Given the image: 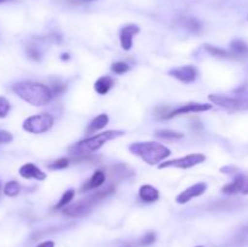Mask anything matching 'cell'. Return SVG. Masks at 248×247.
I'll return each instance as SVG.
<instances>
[{
  "mask_svg": "<svg viewBox=\"0 0 248 247\" xmlns=\"http://www.w3.org/2000/svg\"><path fill=\"white\" fill-rule=\"evenodd\" d=\"M128 149L132 154L140 156L143 161L147 162L148 165H152V166L164 161L171 155V150L169 148L155 142L132 143L128 147Z\"/></svg>",
  "mask_w": 248,
  "mask_h": 247,
  "instance_id": "cell-3",
  "label": "cell"
},
{
  "mask_svg": "<svg viewBox=\"0 0 248 247\" xmlns=\"http://www.w3.org/2000/svg\"><path fill=\"white\" fill-rule=\"evenodd\" d=\"M111 70H113L115 74H125L126 72L130 70V65L125 62H116L111 64Z\"/></svg>",
  "mask_w": 248,
  "mask_h": 247,
  "instance_id": "cell-26",
  "label": "cell"
},
{
  "mask_svg": "<svg viewBox=\"0 0 248 247\" xmlns=\"http://www.w3.org/2000/svg\"><path fill=\"white\" fill-rule=\"evenodd\" d=\"M10 108H11V106H10V102L7 101L5 97L0 96V119L6 118L7 114H9V111H10Z\"/></svg>",
  "mask_w": 248,
  "mask_h": 247,
  "instance_id": "cell-27",
  "label": "cell"
},
{
  "mask_svg": "<svg viewBox=\"0 0 248 247\" xmlns=\"http://www.w3.org/2000/svg\"><path fill=\"white\" fill-rule=\"evenodd\" d=\"M74 195H75V190H74V189H69V190L65 191V193L62 195V198L60 199V201H58L57 205H56L55 208H57V210H61V208H64L65 206L69 205L70 201H72L73 198H74Z\"/></svg>",
  "mask_w": 248,
  "mask_h": 247,
  "instance_id": "cell-24",
  "label": "cell"
},
{
  "mask_svg": "<svg viewBox=\"0 0 248 247\" xmlns=\"http://www.w3.org/2000/svg\"><path fill=\"white\" fill-rule=\"evenodd\" d=\"M70 4H82V2H89L93 1V0H68Z\"/></svg>",
  "mask_w": 248,
  "mask_h": 247,
  "instance_id": "cell-33",
  "label": "cell"
},
{
  "mask_svg": "<svg viewBox=\"0 0 248 247\" xmlns=\"http://www.w3.org/2000/svg\"><path fill=\"white\" fill-rule=\"evenodd\" d=\"M62 60H69V55H68V53H63Z\"/></svg>",
  "mask_w": 248,
  "mask_h": 247,
  "instance_id": "cell-35",
  "label": "cell"
},
{
  "mask_svg": "<svg viewBox=\"0 0 248 247\" xmlns=\"http://www.w3.org/2000/svg\"><path fill=\"white\" fill-rule=\"evenodd\" d=\"M155 239H156V235H155V232H148L147 235H144V237L142 239V241H140V245H143V246H149V245L154 244L155 242Z\"/></svg>",
  "mask_w": 248,
  "mask_h": 247,
  "instance_id": "cell-30",
  "label": "cell"
},
{
  "mask_svg": "<svg viewBox=\"0 0 248 247\" xmlns=\"http://www.w3.org/2000/svg\"><path fill=\"white\" fill-rule=\"evenodd\" d=\"M114 86V80L110 77H101L94 82V90L98 94H107L109 90Z\"/></svg>",
  "mask_w": 248,
  "mask_h": 247,
  "instance_id": "cell-19",
  "label": "cell"
},
{
  "mask_svg": "<svg viewBox=\"0 0 248 247\" xmlns=\"http://www.w3.org/2000/svg\"><path fill=\"white\" fill-rule=\"evenodd\" d=\"M203 47H205V50L207 51L210 55L215 56V57H230L232 55V52H229V51L224 50V48H219L217 47V46H212V45H208V44H206V45H203Z\"/></svg>",
  "mask_w": 248,
  "mask_h": 247,
  "instance_id": "cell-23",
  "label": "cell"
},
{
  "mask_svg": "<svg viewBox=\"0 0 248 247\" xmlns=\"http://www.w3.org/2000/svg\"><path fill=\"white\" fill-rule=\"evenodd\" d=\"M179 24L183 27L184 29L189 31L190 33H199L202 28V24L199 19L194 18V17H182L179 19Z\"/></svg>",
  "mask_w": 248,
  "mask_h": 247,
  "instance_id": "cell-18",
  "label": "cell"
},
{
  "mask_svg": "<svg viewBox=\"0 0 248 247\" xmlns=\"http://www.w3.org/2000/svg\"><path fill=\"white\" fill-rule=\"evenodd\" d=\"M115 191V186L114 185H108L107 188L101 189L98 191H94L91 195L86 196L85 199L77 201V202L72 203V205H68L63 208V213L68 217L73 218H79L84 217V216L89 215L91 212L92 208L97 205L98 202H101L103 199L108 198L109 195Z\"/></svg>",
  "mask_w": 248,
  "mask_h": 247,
  "instance_id": "cell-2",
  "label": "cell"
},
{
  "mask_svg": "<svg viewBox=\"0 0 248 247\" xmlns=\"http://www.w3.org/2000/svg\"><path fill=\"white\" fill-rule=\"evenodd\" d=\"M50 89H51V92H52L53 96H55V94H57V96H58V94H62L63 92L65 91L67 86H65L64 84H62V82L56 81V82H53L52 86H51Z\"/></svg>",
  "mask_w": 248,
  "mask_h": 247,
  "instance_id": "cell-28",
  "label": "cell"
},
{
  "mask_svg": "<svg viewBox=\"0 0 248 247\" xmlns=\"http://www.w3.org/2000/svg\"><path fill=\"white\" fill-rule=\"evenodd\" d=\"M19 174H21V177H23L26 179H36V181H45L46 179L45 172H43L38 166H35L34 164H31V162L21 166Z\"/></svg>",
  "mask_w": 248,
  "mask_h": 247,
  "instance_id": "cell-12",
  "label": "cell"
},
{
  "mask_svg": "<svg viewBox=\"0 0 248 247\" xmlns=\"http://www.w3.org/2000/svg\"><path fill=\"white\" fill-rule=\"evenodd\" d=\"M0 189H1V184H0Z\"/></svg>",
  "mask_w": 248,
  "mask_h": 247,
  "instance_id": "cell-37",
  "label": "cell"
},
{
  "mask_svg": "<svg viewBox=\"0 0 248 247\" xmlns=\"http://www.w3.org/2000/svg\"><path fill=\"white\" fill-rule=\"evenodd\" d=\"M107 179V173L102 170H97L93 174H92L91 178L87 182H85L84 185L81 186V193H85V191H90L92 189H97L102 185V184L106 182Z\"/></svg>",
  "mask_w": 248,
  "mask_h": 247,
  "instance_id": "cell-13",
  "label": "cell"
},
{
  "mask_svg": "<svg viewBox=\"0 0 248 247\" xmlns=\"http://www.w3.org/2000/svg\"><path fill=\"white\" fill-rule=\"evenodd\" d=\"M53 126L52 115L47 113H41L38 115L29 116L24 120L23 130L33 135H40V133L47 132Z\"/></svg>",
  "mask_w": 248,
  "mask_h": 247,
  "instance_id": "cell-5",
  "label": "cell"
},
{
  "mask_svg": "<svg viewBox=\"0 0 248 247\" xmlns=\"http://www.w3.org/2000/svg\"><path fill=\"white\" fill-rule=\"evenodd\" d=\"M11 89L19 98L35 107L46 106L53 96L50 87L41 82L19 81L12 85Z\"/></svg>",
  "mask_w": 248,
  "mask_h": 247,
  "instance_id": "cell-1",
  "label": "cell"
},
{
  "mask_svg": "<svg viewBox=\"0 0 248 247\" xmlns=\"http://www.w3.org/2000/svg\"><path fill=\"white\" fill-rule=\"evenodd\" d=\"M210 109H212V104L188 103L173 109L172 111H170V113L165 116V119H172V118H176V116L183 115V114H189V113H201V111H207L210 110Z\"/></svg>",
  "mask_w": 248,
  "mask_h": 247,
  "instance_id": "cell-8",
  "label": "cell"
},
{
  "mask_svg": "<svg viewBox=\"0 0 248 247\" xmlns=\"http://www.w3.org/2000/svg\"><path fill=\"white\" fill-rule=\"evenodd\" d=\"M170 75L176 77L179 81L184 82V84H190V82L195 81L196 77H198V72H196L193 65H184V67L170 70Z\"/></svg>",
  "mask_w": 248,
  "mask_h": 247,
  "instance_id": "cell-11",
  "label": "cell"
},
{
  "mask_svg": "<svg viewBox=\"0 0 248 247\" xmlns=\"http://www.w3.org/2000/svg\"><path fill=\"white\" fill-rule=\"evenodd\" d=\"M12 139H14V137H12L11 133L7 132V131L0 130V144H7Z\"/></svg>",
  "mask_w": 248,
  "mask_h": 247,
  "instance_id": "cell-31",
  "label": "cell"
},
{
  "mask_svg": "<svg viewBox=\"0 0 248 247\" xmlns=\"http://www.w3.org/2000/svg\"><path fill=\"white\" fill-rule=\"evenodd\" d=\"M68 166H69V159H67V157H61V159L56 160L52 164L48 165L47 167L50 170H62Z\"/></svg>",
  "mask_w": 248,
  "mask_h": 247,
  "instance_id": "cell-25",
  "label": "cell"
},
{
  "mask_svg": "<svg viewBox=\"0 0 248 247\" xmlns=\"http://www.w3.org/2000/svg\"><path fill=\"white\" fill-rule=\"evenodd\" d=\"M242 194H248V177H246V182H245V185L242 188Z\"/></svg>",
  "mask_w": 248,
  "mask_h": 247,
  "instance_id": "cell-34",
  "label": "cell"
},
{
  "mask_svg": "<svg viewBox=\"0 0 248 247\" xmlns=\"http://www.w3.org/2000/svg\"><path fill=\"white\" fill-rule=\"evenodd\" d=\"M109 174L111 176V179H118V181H121V179H127L130 177L133 176L135 172L130 169L128 166L124 164H118L114 165V166L109 167Z\"/></svg>",
  "mask_w": 248,
  "mask_h": 247,
  "instance_id": "cell-14",
  "label": "cell"
},
{
  "mask_svg": "<svg viewBox=\"0 0 248 247\" xmlns=\"http://www.w3.org/2000/svg\"><path fill=\"white\" fill-rule=\"evenodd\" d=\"M124 135H125L124 131H118V130L106 131V132L98 133V135H94L92 136V137L86 138V139L80 140V142H78L77 144H74L73 147L69 148V153L73 155V156L92 154V153L101 149L107 142L115 139V138L118 137H121V136Z\"/></svg>",
  "mask_w": 248,
  "mask_h": 247,
  "instance_id": "cell-4",
  "label": "cell"
},
{
  "mask_svg": "<svg viewBox=\"0 0 248 247\" xmlns=\"http://www.w3.org/2000/svg\"><path fill=\"white\" fill-rule=\"evenodd\" d=\"M206 189H207V184L203 183V182L194 184V185L189 186L186 190L182 191V193L176 198V201L178 203H181V205H183V203L189 202L191 199L198 198V196H201L202 194H205Z\"/></svg>",
  "mask_w": 248,
  "mask_h": 247,
  "instance_id": "cell-9",
  "label": "cell"
},
{
  "mask_svg": "<svg viewBox=\"0 0 248 247\" xmlns=\"http://www.w3.org/2000/svg\"><path fill=\"white\" fill-rule=\"evenodd\" d=\"M206 160V156L200 153H196V154H190L186 155V156L178 157V159L170 160V161L161 162L159 165V169H169V167H174V169H190V167L196 166V165L201 164Z\"/></svg>",
  "mask_w": 248,
  "mask_h": 247,
  "instance_id": "cell-6",
  "label": "cell"
},
{
  "mask_svg": "<svg viewBox=\"0 0 248 247\" xmlns=\"http://www.w3.org/2000/svg\"><path fill=\"white\" fill-rule=\"evenodd\" d=\"M21 191V185L18 184V182L16 181H10L5 184L4 186V194L10 198H14V196L18 195V193Z\"/></svg>",
  "mask_w": 248,
  "mask_h": 247,
  "instance_id": "cell-22",
  "label": "cell"
},
{
  "mask_svg": "<svg viewBox=\"0 0 248 247\" xmlns=\"http://www.w3.org/2000/svg\"><path fill=\"white\" fill-rule=\"evenodd\" d=\"M159 190H157L156 188H154L153 185L145 184V185L140 186V200L144 201V202H155V201L159 199Z\"/></svg>",
  "mask_w": 248,
  "mask_h": 247,
  "instance_id": "cell-16",
  "label": "cell"
},
{
  "mask_svg": "<svg viewBox=\"0 0 248 247\" xmlns=\"http://www.w3.org/2000/svg\"><path fill=\"white\" fill-rule=\"evenodd\" d=\"M208 99L212 102L213 104L222 107V108L227 109V110H240V109L248 108V101L241 98H235V97H228L223 96V94H210Z\"/></svg>",
  "mask_w": 248,
  "mask_h": 247,
  "instance_id": "cell-7",
  "label": "cell"
},
{
  "mask_svg": "<svg viewBox=\"0 0 248 247\" xmlns=\"http://www.w3.org/2000/svg\"><path fill=\"white\" fill-rule=\"evenodd\" d=\"M245 182H246V176L245 174H236V177L234 178V181L232 183L227 184V185L223 186L222 191L224 194H236L241 193L242 188L245 185Z\"/></svg>",
  "mask_w": 248,
  "mask_h": 247,
  "instance_id": "cell-15",
  "label": "cell"
},
{
  "mask_svg": "<svg viewBox=\"0 0 248 247\" xmlns=\"http://www.w3.org/2000/svg\"><path fill=\"white\" fill-rule=\"evenodd\" d=\"M155 136L161 139H167V140H174V139H181L184 137L183 133L176 132V131L171 130H159L155 132Z\"/></svg>",
  "mask_w": 248,
  "mask_h": 247,
  "instance_id": "cell-21",
  "label": "cell"
},
{
  "mask_svg": "<svg viewBox=\"0 0 248 247\" xmlns=\"http://www.w3.org/2000/svg\"><path fill=\"white\" fill-rule=\"evenodd\" d=\"M196 247H202V246H196Z\"/></svg>",
  "mask_w": 248,
  "mask_h": 247,
  "instance_id": "cell-38",
  "label": "cell"
},
{
  "mask_svg": "<svg viewBox=\"0 0 248 247\" xmlns=\"http://www.w3.org/2000/svg\"><path fill=\"white\" fill-rule=\"evenodd\" d=\"M247 19H248V18H247Z\"/></svg>",
  "mask_w": 248,
  "mask_h": 247,
  "instance_id": "cell-39",
  "label": "cell"
},
{
  "mask_svg": "<svg viewBox=\"0 0 248 247\" xmlns=\"http://www.w3.org/2000/svg\"><path fill=\"white\" fill-rule=\"evenodd\" d=\"M140 31V27L136 24H126L120 31L121 47L125 51H130L133 46V38Z\"/></svg>",
  "mask_w": 248,
  "mask_h": 247,
  "instance_id": "cell-10",
  "label": "cell"
},
{
  "mask_svg": "<svg viewBox=\"0 0 248 247\" xmlns=\"http://www.w3.org/2000/svg\"><path fill=\"white\" fill-rule=\"evenodd\" d=\"M27 53H28L29 57L34 61H39L41 57L40 51H39L35 46H28V48H27Z\"/></svg>",
  "mask_w": 248,
  "mask_h": 247,
  "instance_id": "cell-29",
  "label": "cell"
},
{
  "mask_svg": "<svg viewBox=\"0 0 248 247\" xmlns=\"http://www.w3.org/2000/svg\"><path fill=\"white\" fill-rule=\"evenodd\" d=\"M36 247H55V242L53 241H44L39 244Z\"/></svg>",
  "mask_w": 248,
  "mask_h": 247,
  "instance_id": "cell-32",
  "label": "cell"
},
{
  "mask_svg": "<svg viewBox=\"0 0 248 247\" xmlns=\"http://www.w3.org/2000/svg\"><path fill=\"white\" fill-rule=\"evenodd\" d=\"M232 56H247L248 55V45L242 40H234L230 44Z\"/></svg>",
  "mask_w": 248,
  "mask_h": 247,
  "instance_id": "cell-20",
  "label": "cell"
},
{
  "mask_svg": "<svg viewBox=\"0 0 248 247\" xmlns=\"http://www.w3.org/2000/svg\"><path fill=\"white\" fill-rule=\"evenodd\" d=\"M109 123V116L107 114H99L98 116L93 119L89 126L86 127V133H96L97 131L106 127Z\"/></svg>",
  "mask_w": 248,
  "mask_h": 247,
  "instance_id": "cell-17",
  "label": "cell"
},
{
  "mask_svg": "<svg viewBox=\"0 0 248 247\" xmlns=\"http://www.w3.org/2000/svg\"><path fill=\"white\" fill-rule=\"evenodd\" d=\"M7 1H14V0H0V4H2V2H7Z\"/></svg>",
  "mask_w": 248,
  "mask_h": 247,
  "instance_id": "cell-36",
  "label": "cell"
}]
</instances>
